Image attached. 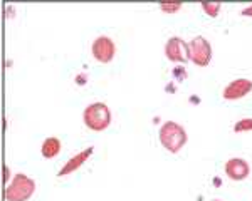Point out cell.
Masks as SVG:
<instances>
[{
  "instance_id": "cell-5",
  "label": "cell",
  "mask_w": 252,
  "mask_h": 201,
  "mask_svg": "<svg viewBox=\"0 0 252 201\" xmlns=\"http://www.w3.org/2000/svg\"><path fill=\"white\" fill-rule=\"evenodd\" d=\"M91 52L96 60H99V62H103V64H108L115 59L116 46L111 37H108V35H99V37H96L94 42H93Z\"/></svg>"
},
{
  "instance_id": "cell-7",
  "label": "cell",
  "mask_w": 252,
  "mask_h": 201,
  "mask_svg": "<svg viewBox=\"0 0 252 201\" xmlns=\"http://www.w3.org/2000/svg\"><path fill=\"white\" fill-rule=\"evenodd\" d=\"M251 91H252V80L246 77H239L227 84L222 96H223V99H227V100H237V99L246 98Z\"/></svg>"
},
{
  "instance_id": "cell-3",
  "label": "cell",
  "mask_w": 252,
  "mask_h": 201,
  "mask_svg": "<svg viewBox=\"0 0 252 201\" xmlns=\"http://www.w3.org/2000/svg\"><path fill=\"white\" fill-rule=\"evenodd\" d=\"M83 121L91 131H104L111 124V111L104 102H93L84 109Z\"/></svg>"
},
{
  "instance_id": "cell-14",
  "label": "cell",
  "mask_w": 252,
  "mask_h": 201,
  "mask_svg": "<svg viewBox=\"0 0 252 201\" xmlns=\"http://www.w3.org/2000/svg\"><path fill=\"white\" fill-rule=\"evenodd\" d=\"M241 14L244 15V17H252V5H247L246 9H242Z\"/></svg>"
},
{
  "instance_id": "cell-4",
  "label": "cell",
  "mask_w": 252,
  "mask_h": 201,
  "mask_svg": "<svg viewBox=\"0 0 252 201\" xmlns=\"http://www.w3.org/2000/svg\"><path fill=\"white\" fill-rule=\"evenodd\" d=\"M190 60L198 67H205L212 60V46L204 35H197L189 42Z\"/></svg>"
},
{
  "instance_id": "cell-16",
  "label": "cell",
  "mask_w": 252,
  "mask_h": 201,
  "mask_svg": "<svg viewBox=\"0 0 252 201\" xmlns=\"http://www.w3.org/2000/svg\"><path fill=\"white\" fill-rule=\"evenodd\" d=\"M214 201H222V200H214Z\"/></svg>"
},
{
  "instance_id": "cell-11",
  "label": "cell",
  "mask_w": 252,
  "mask_h": 201,
  "mask_svg": "<svg viewBox=\"0 0 252 201\" xmlns=\"http://www.w3.org/2000/svg\"><path fill=\"white\" fill-rule=\"evenodd\" d=\"M202 9L209 17H217L219 12L222 9V3L220 2H202Z\"/></svg>"
},
{
  "instance_id": "cell-9",
  "label": "cell",
  "mask_w": 252,
  "mask_h": 201,
  "mask_svg": "<svg viewBox=\"0 0 252 201\" xmlns=\"http://www.w3.org/2000/svg\"><path fill=\"white\" fill-rule=\"evenodd\" d=\"M93 151H94V148L91 146V148H86V150L79 151L78 154H74L72 158H69L66 163H64V166L59 170L58 176H67V175H71V173H74L76 170H79V168L89 159V156L93 154Z\"/></svg>"
},
{
  "instance_id": "cell-10",
  "label": "cell",
  "mask_w": 252,
  "mask_h": 201,
  "mask_svg": "<svg viewBox=\"0 0 252 201\" xmlns=\"http://www.w3.org/2000/svg\"><path fill=\"white\" fill-rule=\"evenodd\" d=\"M61 148H63L61 146V141L58 138H54V136H51V138L44 139L42 146H40V152H42L44 158L52 159L61 152Z\"/></svg>"
},
{
  "instance_id": "cell-13",
  "label": "cell",
  "mask_w": 252,
  "mask_h": 201,
  "mask_svg": "<svg viewBox=\"0 0 252 201\" xmlns=\"http://www.w3.org/2000/svg\"><path fill=\"white\" fill-rule=\"evenodd\" d=\"M184 7L182 2H161L160 3V10L165 12V14H175Z\"/></svg>"
},
{
  "instance_id": "cell-12",
  "label": "cell",
  "mask_w": 252,
  "mask_h": 201,
  "mask_svg": "<svg viewBox=\"0 0 252 201\" xmlns=\"http://www.w3.org/2000/svg\"><path fill=\"white\" fill-rule=\"evenodd\" d=\"M235 132H249L252 131V118H244L234 124Z\"/></svg>"
},
{
  "instance_id": "cell-15",
  "label": "cell",
  "mask_w": 252,
  "mask_h": 201,
  "mask_svg": "<svg viewBox=\"0 0 252 201\" xmlns=\"http://www.w3.org/2000/svg\"><path fill=\"white\" fill-rule=\"evenodd\" d=\"M9 179H10V176H9V168L3 164V183L5 184H9Z\"/></svg>"
},
{
  "instance_id": "cell-1",
  "label": "cell",
  "mask_w": 252,
  "mask_h": 201,
  "mask_svg": "<svg viewBox=\"0 0 252 201\" xmlns=\"http://www.w3.org/2000/svg\"><path fill=\"white\" fill-rule=\"evenodd\" d=\"M158 138H160L161 146L170 152H178L189 141V134H187L185 127L180 126L175 121H166L161 124L160 131H158Z\"/></svg>"
},
{
  "instance_id": "cell-6",
  "label": "cell",
  "mask_w": 252,
  "mask_h": 201,
  "mask_svg": "<svg viewBox=\"0 0 252 201\" xmlns=\"http://www.w3.org/2000/svg\"><path fill=\"white\" fill-rule=\"evenodd\" d=\"M165 55L172 62H187L190 60L189 42L182 37H170L165 44Z\"/></svg>"
},
{
  "instance_id": "cell-8",
  "label": "cell",
  "mask_w": 252,
  "mask_h": 201,
  "mask_svg": "<svg viewBox=\"0 0 252 201\" xmlns=\"http://www.w3.org/2000/svg\"><path fill=\"white\" fill-rule=\"evenodd\" d=\"M225 175L232 181H244L251 175V166L242 158H230L225 163Z\"/></svg>"
},
{
  "instance_id": "cell-2",
  "label": "cell",
  "mask_w": 252,
  "mask_h": 201,
  "mask_svg": "<svg viewBox=\"0 0 252 201\" xmlns=\"http://www.w3.org/2000/svg\"><path fill=\"white\" fill-rule=\"evenodd\" d=\"M35 191V181L24 173H17L3 190L5 201H27Z\"/></svg>"
}]
</instances>
